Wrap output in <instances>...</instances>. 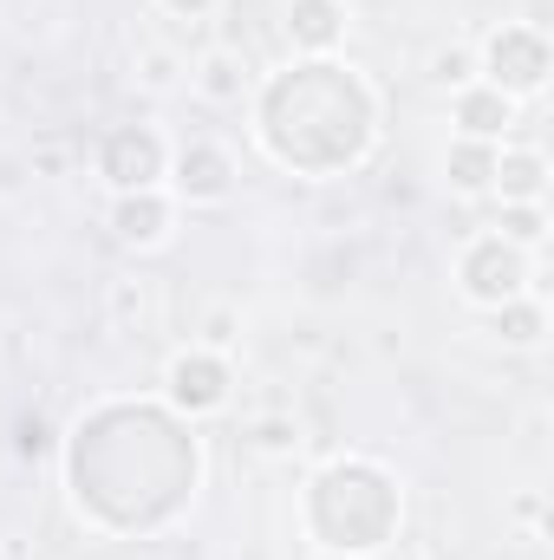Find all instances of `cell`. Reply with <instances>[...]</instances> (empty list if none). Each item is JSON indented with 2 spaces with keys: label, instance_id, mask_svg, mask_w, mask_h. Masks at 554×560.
<instances>
[{
  "label": "cell",
  "instance_id": "obj_1",
  "mask_svg": "<svg viewBox=\"0 0 554 560\" xmlns=\"http://www.w3.org/2000/svg\"><path fill=\"white\" fill-rule=\"evenodd\" d=\"M379 125L372 92L359 85V72L333 66V59H307L268 79L262 105H255V131L268 143V156L307 176H333L346 163L366 156Z\"/></svg>",
  "mask_w": 554,
  "mask_h": 560
},
{
  "label": "cell",
  "instance_id": "obj_2",
  "mask_svg": "<svg viewBox=\"0 0 554 560\" xmlns=\"http://www.w3.org/2000/svg\"><path fill=\"white\" fill-rule=\"evenodd\" d=\"M307 528L326 555H379L399 535V482L379 463H333L307 489Z\"/></svg>",
  "mask_w": 554,
  "mask_h": 560
},
{
  "label": "cell",
  "instance_id": "obj_3",
  "mask_svg": "<svg viewBox=\"0 0 554 560\" xmlns=\"http://www.w3.org/2000/svg\"><path fill=\"white\" fill-rule=\"evenodd\" d=\"M476 72H483V85H496L503 98H529V92L549 85V39H542L535 26H503V33L483 46Z\"/></svg>",
  "mask_w": 554,
  "mask_h": 560
},
{
  "label": "cell",
  "instance_id": "obj_4",
  "mask_svg": "<svg viewBox=\"0 0 554 560\" xmlns=\"http://www.w3.org/2000/svg\"><path fill=\"white\" fill-rule=\"evenodd\" d=\"M457 280H463V293L476 300V306H503V300H522V287H529V255L516 248V242H503V235H476L470 248H463V261H457Z\"/></svg>",
  "mask_w": 554,
  "mask_h": 560
},
{
  "label": "cell",
  "instance_id": "obj_5",
  "mask_svg": "<svg viewBox=\"0 0 554 560\" xmlns=\"http://www.w3.org/2000/svg\"><path fill=\"white\" fill-rule=\"evenodd\" d=\"M99 176L125 196V189H157L170 176V143L157 138L150 125H118L112 138L99 143Z\"/></svg>",
  "mask_w": 554,
  "mask_h": 560
},
{
  "label": "cell",
  "instance_id": "obj_6",
  "mask_svg": "<svg viewBox=\"0 0 554 560\" xmlns=\"http://www.w3.org/2000/svg\"><path fill=\"white\" fill-rule=\"evenodd\" d=\"M163 385H170V405L183 418H209V411L229 405V365L216 352H203V346L196 352H176L170 372H163Z\"/></svg>",
  "mask_w": 554,
  "mask_h": 560
},
{
  "label": "cell",
  "instance_id": "obj_7",
  "mask_svg": "<svg viewBox=\"0 0 554 560\" xmlns=\"http://www.w3.org/2000/svg\"><path fill=\"white\" fill-rule=\"evenodd\" d=\"M170 176H176V196L183 202H229L235 189V156L222 143H189L170 156Z\"/></svg>",
  "mask_w": 554,
  "mask_h": 560
},
{
  "label": "cell",
  "instance_id": "obj_8",
  "mask_svg": "<svg viewBox=\"0 0 554 560\" xmlns=\"http://www.w3.org/2000/svg\"><path fill=\"white\" fill-rule=\"evenodd\" d=\"M170 222H176V209H170L163 189H125L112 202V229H118L125 248H163L170 242Z\"/></svg>",
  "mask_w": 554,
  "mask_h": 560
},
{
  "label": "cell",
  "instance_id": "obj_9",
  "mask_svg": "<svg viewBox=\"0 0 554 560\" xmlns=\"http://www.w3.org/2000/svg\"><path fill=\"white\" fill-rule=\"evenodd\" d=\"M287 39L313 59H326L346 39V0H287Z\"/></svg>",
  "mask_w": 554,
  "mask_h": 560
},
{
  "label": "cell",
  "instance_id": "obj_10",
  "mask_svg": "<svg viewBox=\"0 0 554 560\" xmlns=\"http://www.w3.org/2000/svg\"><path fill=\"white\" fill-rule=\"evenodd\" d=\"M457 125H463V138H476V143H496L509 125H516V98H503L496 85H463L457 92Z\"/></svg>",
  "mask_w": 554,
  "mask_h": 560
},
{
  "label": "cell",
  "instance_id": "obj_11",
  "mask_svg": "<svg viewBox=\"0 0 554 560\" xmlns=\"http://www.w3.org/2000/svg\"><path fill=\"white\" fill-rule=\"evenodd\" d=\"M503 202H542L549 196V170L535 150H496V183H489Z\"/></svg>",
  "mask_w": 554,
  "mask_h": 560
},
{
  "label": "cell",
  "instance_id": "obj_12",
  "mask_svg": "<svg viewBox=\"0 0 554 560\" xmlns=\"http://www.w3.org/2000/svg\"><path fill=\"white\" fill-rule=\"evenodd\" d=\"M443 170H450V189H463V196H483V189L496 183V143L457 138V143H450V156H443Z\"/></svg>",
  "mask_w": 554,
  "mask_h": 560
},
{
  "label": "cell",
  "instance_id": "obj_13",
  "mask_svg": "<svg viewBox=\"0 0 554 560\" xmlns=\"http://www.w3.org/2000/svg\"><path fill=\"white\" fill-rule=\"evenodd\" d=\"M196 92L216 98V105H235V98L249 92V59H242V52H209V59L196 66Z\"/></svg>",
  "mask_w": 554,
  "mask_h": 560
},
{
  "label": "cell",
  "instance_id": "obj_14",
  "mask_svg": "<svg viewBox=\"0 0 554 560\" xmlns=\"http://www.w3.org/2000/svg\"><path fill=\"white\" fill-rule=\"evenodd\" d=\"M542 326H549L542 300H503V306H496V332H503L509 346H535V339H542Z\"/></svg>",
  "mask_w": 554,
  "mask_h": 560
},
{
  "label": "cell",
  "instance_id": "obj_15",
  "mask_svg": "<svg viewBox=\"0 0 554 560\" xmlns=\"http://www.w3.org/2000/svg\"><path fill=\"white\" fill-rule=\"evenodd\" d=\"M503 242L535 248L542 242V202H503Z\"/></svg>",
  "mask_w": 554,
  "mask_h": 560
},
{
  "label": "cell",
  "instance_id": "obj_16",
  "mask_svg": "<svg viewBox=\"0 0 554 560\" xmlns=\"http://www.w3.org/2000/svg\"><path fill=\"white\" fill-rule=\"evenodd\" d=\"M430 79H437L443 92L476 85V52H437V59H430Z\"/></svg>",
  "mask_w": 554,
  "mask_h": 560
},
{
  "label": "cell",
  "instance_id": "obj_17",
  "mask_svg": "<svg viewBox=\"0 0 554 560\" xmlns=\"http://www.w3.org/2000/svg\"><path fill=\"white\" fill-rule=\"evenodd\" d=\"M170 20H203V13H216V0H157Z\"/></svg>",
  "mask_w": 554,
  "mask_h": 560
},
{
  "label": "cell",
  "instance_id": "obj_18",
  "mask_svg": "<svg viewBox=\"0 0 554 560\" xmlns=\"http://www.w3.org/2000/svg\"><path fill=\"white\" fill-rule=\"evenodd\" d=\"M326 560H353V555H326Z\"/></svg>",
  "mask_w": 554,
  "mask_h": 560
}]
</instances>
